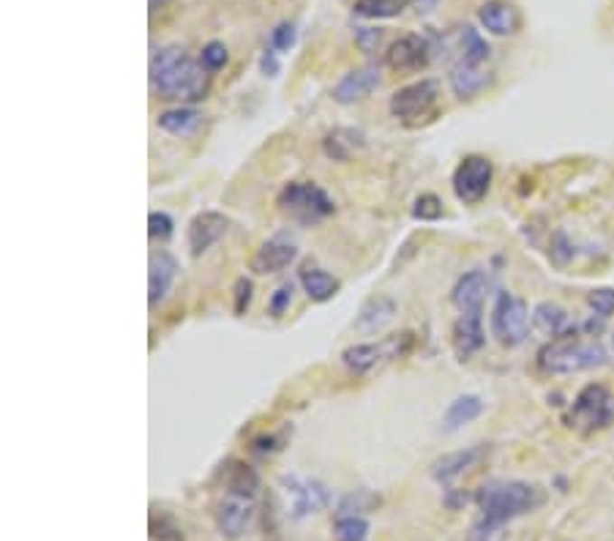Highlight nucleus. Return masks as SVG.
I'll list each match as a JSON object with an SVG mask.
<instances>
[{"instance_id":"f257e3e1","label":"nucleus","mask_w":614,"mask_h":541,"mask_svg":"<svg viewBox=\"0 0 614 541\" xmlns=\"http://www.w3.org/2000/svg\"><path fill=\"white\" fill-rule=\"evenodd\" d=\"M546 503V492L527 481H491L478 492V519L470 527L467 541H491L498 530L525 514L538 511Z\"/></svg>"},{"instance_id":"f03ea898","label":"nucleus","mask_w":614,"mask_h":541,"mask_svg":"<svg viewBox=\"0 0 614 541\" xmlns=\"http://www.w3.org/2000/svg\"><path fill=\"white\" fill-rule=\"evenodd\" d=\"M151 82L162 98L200 101L210 90V71L183 47H162L151 58Z\"/></svg>"},{"instance_id":"7ed1b4c3","label":"nucleus","mask_w":614,"mask_h":541,"mask_svg":"<svg viewBox=\"0 0 614 541\" xmlns=\"http://www.w3.org/2000/svg\"><path fill=\"white\" fill-rule=\"evenodd\" d=\"M606 361V350L595 340H576L571 334H563L552 340L538 353V364L549 375H576L592 367H600Z\"/></svg>"},{"instance_id":"20e7f679","label":"nucleus","mask_w":614,"mask_h":541,"mask_svg":"<svg viewBox=\"0 0 614 541\" xmlns=\"http://www.w3.org/2000/svg\"><path fill=\"white\" fill-rule=\"evenodd\" d=\"M276 205L290 213L293 219L303 222V225H314L320 219H325V216L333 213V200L325 189H320L317 183H309V181H293L287 183L279 197H276Z\"/></svg>"},{"instance_id":"39448f33","label":"nucleus","mask_w":614,"mask_h":541,"mask_svg":"<svg viewBox=\"0 0 614 541\" xmlns=\"http://www.w3.org/2000/svg\"><path fill=\"white\" fill-rule=\"evenodd\" d=\"M614 424V394L603 383H590L584 386L568 413V426L579 432H598Z\"/></svg>"},{"instance_id":"423d86ee","label":"nucleus","mask_w":614,"mask_h":541,"mask_svg":"<svg viewBox=\"0 0 614 541\" xmlns=\"http://www.w3.org/2000/svg\"><path fill=\"white\" fill-rule=\"evenodd\" d=\"M413 345H415V337L410 331L386 337L383 342H360V345H352L341 353V364L355 375H366L386 361L405 359L413 350Z\"/></svg>"},{"instance_id":"0eeeda50","label":"nucleus","mask_w":614,"mask_h":541,"mask_svg":"<svg viewBox=\"0 0 614 541\" xmlns=\"http://www.w3.org/2000/svg\"><path fill=\"white\" fill-rule=\"evenodd\" d=\"M530 334V309L527 303L503 290L498 293L495 309H491V337H495L503 348H519Z\"/></svg>"},{"instance_id":"6e6552de","label":"nucleus","mask_w":614,"mask_h":541,"mask_svg":"<svg viewBox=\"0 0 614 541\" xmlns=\"http://www.w3.org/2000/svg\"><path fill=\"white\" fill-rule=\"evenodd\" d=\"M440 98V82L437 79H418L413 85L399 88L391 96V116L407 126H418L434 116V107Z\"/></svg>"},{"instance_id":"1a4fd4ad","label":"nucleus","mask_w":614,"mask_h":541,"mask_svg":"<svg viewBox=\"0 0 614 541\" xmlns=\"http://www.w3.org/2000/svg\"><path fill=\"white\" fill-rule=\"evenodd\" d=\"M491 175H495V167L486 156H467L453 173V194L464 205H475L486 197Z\"/></svg>"},{"instance_id":"9d476101","label":"nucleus","mask_w":614,"mask_h":541,"mask_svg":"<svg viewBox=\"0 0 614 541\" xmlns=\"http://www.w3.org/2000/svg\"><path fill=\"white\" fill-rule=\"evenodd\" d=\"M429 58H432V47L423 36H402L396 39L388 52H386V66L399 71V74H410V71H421L429 66Z\"/></svg>"},{"instance_id":"9b49d317","label":"nucleus","mask_w":614,"mask_h":541,"mask_svg":"<svg viewBox=\"0 0 614 541\" xmlns=\"http://www.w3.org/2000/svg\"><path fill=\"white\" fill-rule=\"evenodd\" d=\"M255 519V498H243V495H232L227 492V498L219 503L216 511V527L221 536L227 538H237L249 530Z\"/></svg>"},{"instance_id":"f8f14e48","label":"nucleus","mask_w":614,"mask_h":541,"mask_svg":"<svg viewBox=\"0 0 614 541\" xmlns=\"http://www.w3.org/2000/svg\"><path fill=\"white\" fill-rule=\"evenodd\" d=\"M229 228V219L224 213L219 210H202L197 213L194 219L189 222V230H186V241H189V249L194 257L205 255Z\"/></svg>"},{"instance_id":"ddd939ff","label":"nucleus","mask_w":614,"mask_h":541,"mask_svg":"<svg viewBox=\"0 0 614 541\" xmlns=\"http://www.w3.org/2000/svg\"><path fill=\"white\" fill-rule=\"evenodd\" d=\"M478 20L495 36H514L522 28V14L511 0H486L478 9Z\"/></svg>"},{"instance_id":"4468645a","label":"nucleus","mask_w":614,"mask_h":541,"mask_svg":"<svg viewBox=\"0 0 614 541\" xmlns=\"http://www.w3.org/2000/svg\"><path fill=\"white\" fill-rule=\"evenodd\" d=\"M298 257V247L295 241H290L287 236H276L271 241H265L255 257H252V271L255 274H279L287 266H293Z\"/></svg>"},{"instance_id":"2eb2a0df","label":"nucleus","mask_w":614,"mask_h":541,"mask_svg":"<svg viewBox=\"0 0 614 541\" xmlns=\"http://www.w3.org/2000/svg\"><path fill=\"white\" fill-rule=\"evenodd\" d=\"M488 276L475 268V271H467L464 276H459V282L453 284V293H451V301L453 306L461 312V314H470V312H483V303H486V295H488Z\"/></svg>"},{"instance_id":"dca6fc26","label":"nucleus","mask_w":614,"mask_h":541,"mask_svg":"<svg viewBox=\"0 0 614 541\" xmlns=\"http://www.w3.org/2000/svg\"><path fill=\"white\" fill-rule=\"evenodd\" d=\"M488 454L486 446H472V449H461V452H451V454H442L440 460L432 462L429 473L437 484H451L453 479L464 476L467 471H472L483 457Z\"/></svg>"},{"instance_id":"f3484780","label":"nucleus","mask_w":614,"mask_h":541,"mask_svg":"<svg viewBox=\"0 0 614 541\" xmlns=\"http://www.w3.org/2000/svg\"><path fill=\"white\" fill-rule=\"evenodd\" d=\"M284 484H287V495L293 498V517L295 519L314 514V511L328 506V490L320 481L290 476V479H284Z\"/></svg>"},{"instance_id":"a211bd4d","label":"nucleus","mask_w":614,"mask_h":541,"mask_svg":"<svg viewBox=\"0 0 614 541\" xmlns=\"http://www.w3.org/2000/svg\"><path fill=\"white\" fill-rule=\"evenodd\" d=\"M377 85H380V71L375 66L352 69L333 85V98L339 104H355V101L366 98Z\"/></svg>"},{"instance_id":"6ab92c4d","label":"nucleus","mask_w":614,"mask_h":541,"mask_svg":"<svg viewBox=\"0 0 614 541\" xmlns=\"http://www.w3.org/2000/svg\"><path fill=\"white\" fill-rule=\"evenodd\" d=\"M491 82V71L486 69V63H467V61H459L453 69H451V90L461 98V101H470L475 98L480 90H486Z\"/></svg>"},{"instance_id":"aec40b11","label":"nucleus","mask_w":614,"mask_h":541,"mask_svg":"<svg viewBox=\"0 0 614 541\" xmlns=\"http://www.w3.org/2000/svg\"><path fill=\"white\" fill-rule=\"evenodd\" d=\"M486 342V331H483V320L480 312H470V314H459V320L453 322V350L461 361H467L472 353H478Z\"/></svg>"},{"instance_id":"412c9836","label":"nucleus","mask_w":614,"mask_h":541,"mask_svg":"<svg viewBox=\"0 0 614 541\" xmlns=\"http://www.w3.org/2000/svg\"><path fill=\"white\" fill-rule=\"evenodd\" d=\"M178 276V263L170 252L159 249L151 255V266H148V303L156 306L172 287Z\"/></svg>"},{"instance_id":"4be33fe9","label":"nucleus","mask_w":614,"mask_h":541,"mask_svg":"<svg viewBox=\"0 0 614 541\" xmlns=\"http://www.w3.org/2000/svg\"><path fill=\"white\" fill-rule=\"evenodd\" d=\"M224 487L232 495H243V498H257L260 492V476L255 473V468H249L246 462L229 460L221 471Z\"/></svg>"},{"instance_id":"5701e85b","label":"nucleus","mask_w":614,"mask_h":541,"mask_svg":"<svg viewBox=\"0 0 614 541\" xmlns=\"http://www.w3.org/2000/svg\"><path fill=\"white\" fill-rule=\"evenodd\" d=\"M480 413H483V399H480L478 394L456 396V399L448 405L445 415H442V429H445V432H456V429H461V426L472 424Z\"/></svg>"},{"instance_id":"b1692460","label":"nucleus","mask_w":614,"mask_h":541,"mask_svg":"<svg viewBox=\"0 0 614 541\" xmlns=\"http://www.w3.org/2000/svg\"><path fill=\"white\" fill-rule=\"evenodd\" d=\"M396 314V303L388 298V295H375V298H368L360 312H358V329L360 331H377L383 329L386 322H391Z\"/></svg>"},{"instance_id":"393cba45","label":"nucleus","mask_w":614,"mask_h":541,"mask_svg":"<svg viewBox=\"0 0 614 541\" xmlns=\"http://www.w3.org/2000/svg\"><path fill=\"white\" fill-rule=\"evenodd\" d=\"M301 284H303V293H306L312 301H317V303L330 301V298L339 293V287H341L336 276H330L328 271H322V268H317V266H306V268L301 271Z\"/></svg>"},{"instance_id":"a878e982","label":"nucleus","mask_w":614,"mask_h":541,"mask_svg":"<svg viewBox=\"0 0 614 541\" xmlns=\"http://www.w3.org/2000/svg\"><path fill=\"white\" fill-rule=\"evenodd\" d=\"M159 129H164L172 137H191L202 126V113L191 110V107H178V110H167L159 116Z\"/></svg>"},{"instance_id":"bb28decb","label":"nucleus","mask_w":614,"mask_h":541,"mask_svg":"<svg viewBox=\"0 0 614 541\" xmlns=\"http://www.w3.org/2000/svg\"><path fill=\"white\" fill-rule=\"evenodd\" d=\"M533 326H535L544 337L557 340V337H563L565 329H568V312H565L563 306L552 303V301H544V303H538L535 312H533Z\"/></svg>"},{"instance_id":"cd10ccee","label":"nucleus","mask_w":614,"mask_h":541,"mask_svg":"<svg viewBox=\"0 0 614 541\" xmlns=\"http://www.w3.org/2000/svg\"><path fill=\"white\" fill-rule=\"evenodd\" d=\"M410 0H355V14L363 20H391L407 9Z\"/></svg>"},{"instance_id":"c85d7f7f","label":"nucleus","mask_w":614,"mask_h":541,"mask_svg":"<svg viewBox=\"0 0 614 541\" xmlns=\"http://www.w3.org/2000/svg\"><path fill=\"white\" fill-rule=\"evenodd\" d=\"M336 541H363L368 533V522L358 514H339L333 522Z\"/></svg>"},{"instance_id":"c756f323","label":"nucleus","mask_w":614,"mask_h":541,"mask_svg":"<svg viewBox=\"0 0 614 541\" xmlns=\"http://www.w3.org/2000/svg\"><path fill=\"white\" fill-rule=\"evenodd\" d=\"M491 55V47L480 39V33L475 28H464L461 31V61L467 63H486Z\"/></svg>"},{"instance_id":"7c9ffc66","label":"nucleus","mask_w":614,"mask_h":541,"mask_svg":"<svg viewBox=\"0 0 614 541\" xmlns=\"http://www.w3.org/2000/svg\"><path fill=\"white\" fill-rule=\"evenodd\" d=\"M151 538H156V541H183V530L167 511H159V514L151 517Z\"/></svg>"},{"instance_id":"2f4dec72","label":"nucleus","mask_w":614,"mask_h":541,"mask_svg":"<svg viewBox=\"0 0 614 541\" xmlns=\"http://www.w3.org/2000/svg\"><path fill=\"white\" fill-rule=\"evenodd\" d=\"M413 216L418 222H437L442 216V200L437 194H421L413 205Z\"/></svg>"},{"instance_id":"473e14b6","label":"nucleus","mask_w":614,"mask_h":541,"mask_svg":"<svg viewBox=\"0 0 614 541\" xmlns=\"http://www.w3.org/2000/svg\"><path fill=\"white\" fill-rule=\"evenodd\" d=\"M227 47L221 44V42H210V44H205L202 47V55H200V63L208 69V71H219V69H224L227 66Z\"/></svg>"},{"instance_id":"72a5a7b5","label":"nucleus","mask_w":614,"mask_h":541,"mask_svg":"<svg viewBox=\"0 0 614 541\" xmlns=\"http://www.w3.org/2000/svg\"><path fill=\"white\" fill-rule=\"evenodd\" d=\"M148 236H151L154 241H167V238L172 236V219H170L167 213L154 210V213L148 216Z\"/></svg>"},{"instance_id":"f704fd0d","label":"nucleus","mask_w":614,"mask_h":541,"mask_svg":"<svg viewBox=\"0 0 614 541\" xmlns=\"http://www.w3.org/2000/svg\"><path fill=\"white\" fill-rule=\"evenodd\" d=\"M587 303H590V309L598 314V317H609V314H614V290H592L590 295H587Z\"/></svg>"},{"instance_id":"c9c22d12","label":"nucleus","mask_w":614,"mask_h":541,"mask_svg":"<svg viewBox=\"0 0 614 541\" xmlns=\"http://www.w3.org/2000/svg\"><path fill=\"white\" fill-rule=\"evenodd\" d=\"M249 303H252V282L246 279V276H240L237 282H235V314H243L246 309H249Z\"/></svg>"},{"instance_id":"e433bc0d","label":"nucleus","mask_w":614,"mask_h":541,"mask_svg":"<svg viewBox=\"0 0 614 541\" xmlns=\"http://www.w3.org/2000/svg\"><path fill=\"white\" fill-rule=\"evenodd\" d=\"M355 42H358V47L363 50V52H375L377 47H380V42H383V31L377 28H360L358 33H355Z\"/></svg>"},{"instance_id":"4c0bfd02","label":"nucleus","mask_w":614,"mask_h":541,"mask_svg":"<svg viewBox=\"0 0 614 541\" xmlns=\"http://www.w3.org/2000/svg\"><path fill=\"white\" fill-rule=\"evenodd\" d=\"M295 25L293 23H282V25H276V31H274V50H290L293 44H295Z\"/></svg>"},{"instance_id":"58836bf2","label":"nucleus","mask_w":614,"mask_h":541,"mask_svg":"<svg viewBox=\"0 0 614 541\" xmlns=\"http://www.w3.org/2000/svg\"><path fill=\"white\" fill-rule=\"evenodd\" d=\"M290 301H293V284H282L274 295H271V314L274 317H282L284 314V309L290 306Z\"/></svg>"},{"instance_id":"ea45409f","label":"nucleus","mask_w":614,"mask_h":541,"mask_svg":"<svg viewBox=\"0 0 614 541\" xmlns=\"http://www.w3.org/2000/svg\"><path fill=\"white\" fill-rule=\"evenodd\" d=\"M260 66H263V71H265L268 77H274V74L279 71V61H276V52H274V50H265V55H263Z\"/></svg>"},{"instance_id":"a19ab883","label":"nucleus","mask_w":614,"mask_h":541,"mask_svg":"<svg viewBox=\"0 0 614 541\" xmlns=\"http://www.w3.org/2000/svg\"><path fill=\"white\" fill-rule=\"evenodd\" d=\"M434 6H437V0H418V12H423V14L432 12Z\"/></svg>"},{"instance_id":"79ce46f5","label":"nucleus","mask_w":614,"mask_h":541,"mask_svg":"<svg viewBox=\"0 0 614 541\" xmlns=\"http://www.w3.org/2000/svg\"><path fill=\"white\" fill-rule=\"evenodd\" d=\"M167 4V0H151V12H156V9H162Z\"/></svg>"}]
</instances>
